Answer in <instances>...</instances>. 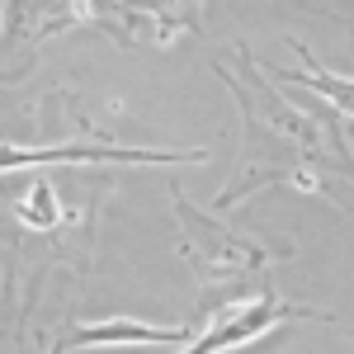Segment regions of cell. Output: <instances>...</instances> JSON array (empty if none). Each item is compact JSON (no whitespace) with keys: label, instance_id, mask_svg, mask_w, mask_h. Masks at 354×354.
I'll return each instance as SVG.
<instances>
[{"label":"cell","instance_id":"6da1fadb","mask_svg":"<svg viewBox=\"0 0 354 354\" xmlns=\"http://www.w3.org/2000/svg\"><path fill=\"white\" fill-rule=\"evenodd\" d=\"M293 307H279V302H260V307H241L236 317H227L222 326H213L198 345H189L185 354H218V350H232V345H241L250 335H260L265 326H274L279 317H288Z\"/></svg>","mask_w":354,"mask_h":354},{"label":"cell","instance_id":"7a4b0ae2","mask_svg":"<svg viewBox=\"0 0 354 354\" xmlns=\"http://www.w3.org/2000/svg\"><path fill=\"white\" fill-rule=\"evenodd\" d=\"M189 330H151V326H133V322H104V326H81L71 340H66V350L71 345H100V340H185Z\"/></svg>","mask_w":354,"mask_h":354},{"label":"cell","instance_id":"3957f363","mask_svg":"<svg viewBox=\"0 0 354 354\" xmlns=\"http://www.w3.org/2000/svg\"><path fill=\"white\" fill-rule=\"evenodd\" d=\"M28 194H33V198H24V203H19V213H24V222H28V227H53V222H57L53 189H48V185L38 180V185H33Z\"/></svg>","mask_w":354,"mask_h":354}]
</instances>
